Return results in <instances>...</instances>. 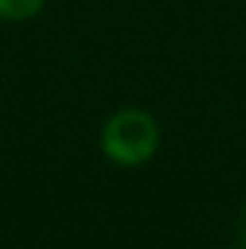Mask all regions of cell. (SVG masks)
Segmentation results:
<instances>
[{
  "label": "cell",
  "mask_w": 246,
  "mask_h": 249,
  "mask_svg": "<svg viewBox=\"0 0 246 249\" xmlns=\"http://www.w3.org/2000/svg\"><path fill=\"white\" fill-rule=\"evenodd\" d=\"M159 148V124L148 110L122 107L102 127V154L122 165L136 168L145 165Z\"/></svg>",
  "instance_id": "6da1fadb"
},
{
  "label": "cell",
  "mask_w": 246,
  "mask_h": 249,
  "mask_svg": "<svg viewBox=\"0 0 246 249\" xmlns=\"http://www.w3.org/2000/svg\"><path fill=\"white\" fill-rule=\"evenodd\" d=\"M44 6L47 0H0V20H9V23L32 20L35 15H41Z\"/></svg>",
  "instance_id": "7a4b0ae2"
},
{
  "label": "cell",
  "mask_w": 246,
  "mask_h": 249,
  "mask_svg": "<svg viewBox=\"0 0 246 249\" xmlns=\"http://www.w3.org/2000/svg\"><path fill=\"white\" fill-rule=\"evenodd\" d=\"M235 249H246V247H235Z\"/></svg>",
  "instance_id": "3957f363"
}]
</instances>
